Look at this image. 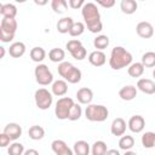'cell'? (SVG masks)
<instances>
[{
  "instance_id": "cell-1",
  "label": "cell",
  "mask_w": 155,
  "mask_h": 155,
  "mask_svg": "<svg viewBox=\"0 0 155 155\" xmlns=\"http://www.w3.org/2000/svg\"><path fill=\"white\" fill-rule=\"evenodd\" d=\"M81 15H82L85 25L91 33L97 34L102 31L103 24L101 21V13L94 2H85V5L81 8Z\"/></svg>"
},
{
  "instance_id": "cell-2",
  "label": "cell",
  "mask_w": 155,
  "mask_h": 155,
  "mask_svg": "<svg viewBox=\"0 0 155 155\" xmlns=\"http://www.w3.org/2000/svg\"><path fill=\"white\" fill-rule=\"evenodd\" d=\"M132 54L122 46H115L109 57V65L114 70H120L122 68H128L132 64Z\"/></svg>"
},
{
  "instance_id": "cell-3",
  "label": "cell",
  "mask_w": 155,
  "mask_h": 155,
  "mask_svg": "<svg viewBox=\"0 0 155 155\" xmlns=\"http://www.w3.org/2000/svg\"><path fill=\"white\" fill-rule=\"evenodd\" d=\"M57 70H58V74L63 78V80H65L69 84H78L82 78L81 70L67 61L59 63Z\"/></svg>"
},
{
  "instance_id": "cell-4",
  "label": "cell",
  "mask_w": 155,
  "mask_h": 155,
  "mask_svg": "<svg viewBox=\"0 0 155 155\" xmlns=\"http://www.w3.org/2000/svg\"><path fill=\"white\" fill-rule=\"evenodd\" d=\"M109 110L102 104H88L85 109V117L92 122H103L108 119Z\"/></svg>"
},
{
  "instance_id": "cell-5",
  "label": "cell",
  "mask_w": 155,
  "mask_h": 155,
  "mask_svg": "<svg viewBox=\"0 0 155 155\" xmlns=\"http://www.w3.org/2000/svg\"><path fill=\"white\" fill-rule=\"evenodd\" d=\"M17 21L16 18L2 17L0 22V40L2 42H11L17 31Z\"/></svg>"
},
{
  "instance_id": "cell-6",
  "label": "cell",
  "mask_w": 155,
  "mask_h": 155,
  "mask_svg": "<svg viewBox=\"0 0 155 155\" xmlns=\"http://www.w3.org/2000/svg\"><path fill=\"white\" fill-rule=\"evenodd\" d=\"M75 102L70 97H62L56 102L54 115L59 120H67L69 117V113L74 107Z\"/></svg>"
},
{
  "instance_id": "cell-7",
  "label": "cell",
  "mask_w": 155,
  "mask_h": 155,
  "mask_svg": "<svg viewBox=\"0 0 155 155\" xmlns=\"http://www.w3.org/2000/svg\"><path fill=\"white\" fill-rule=\"evenodd\" d=\"M34 101L35 104L39 109L41 110H47L53 102V94L50 92L47 88H38L34 93Z\"/></svg>"
},
{
  "instance_id": "cell-8",
  "label": "cell",
  "mask_w": 155,
  "mask_h": 155,
  "mask_svg": "<svg viewBox=\"0 0 155 155\" xmlns=\"http://www.w3.org/2000/svg\"><path fill=\"white\" fill-rule=\"evenodd\" d=\"M34 75H35L36 82L41 86H47L53 82V74L46 64H42V63L38 64L34 69Z\"/></svg>"
},
{
  "instance_id": "cell-9",
  "label": "cell",
  "mask_w": 155,
  "mask_h": 155,
  "mask_svg": "<svg viewBox=\"0 0 155 155\" xmlns=\"http://www.w3.org/2000/svg\"><path fill=\"white\" fill-rule=\"evenodd\" d=\"M127 127L133 133H140L145 127V120L142 115H133L127 122Z\"/></svg>"
},
{
  "instance_id": "cell-10",
  "label": "cell",
  "mask_w": 155,
  "mask_h": 155,
  "mask_svg": "<svg viewBox=\"0 0 155 155\" xmlns=\"http://www.w3.org/2000/svg\"><path fill=\"white\" fill-rule=\"evenodd\" d=\"M136 31H137L138 36H140L142 39H150L154 35V27L151 23H149L147 21H142L137 24Z\"/></svg>"
},
{
  "instance_id": "cell-11",
  "label": "cell",
  "mask_w": 155,
  "mask_h": 155,
  "mask_svg": "<svg viewBox=\"0 0 155 155\" xmlns=\"http://www.w3.org/2000/svg\"><path fill=\"white\" fill-rule=\"evenodd\" d=\"M51 149L56 155H74V151L62 139H54L51 143Z\"/></svg>"
},
{
  "instance_id": "cell-12",
  "label": "cell",
  "mask_w": 155,
  "mask_h": 155,
  "mask_svg": "<svg viewBox=\"0 0 155 155\" xmlns=\"http://www.w3.org/2000/svg\"><path fill=\"white\" fill-rule=\"evenodd\" d=\"M126 121L122 119V117H116L111 121V125H110V132L113 136H116V137H122L126 132Z\"/></svg>"
},
{
  "instance_id": "cell-13",
  "label": "cell",
  "mask_w": 155,
  "mask_h": 155,
  "mask_svg": "<svg viewBox=\"0 0 155 155\" xmlns=\"http://www.w3.org/2000/svg\"><path fill=\"white\" fill-rule=\"evenodd\" d=\"M51 92L53 96L63 97L68 92V82L63 79H58V80L53 81L52 86H51Z\"/></svg>"
},
{
  "instance_id": "cell-14",
  "label": "cell",
  "mask_w": 155,
  "mask_h": 155,
  "mask_svg": "<svg viewBox=\"0 0 155 155\" xmlns=\"http://www.w3.org/2000/svg\"><path fill=\"white\" fill-rule=\"evenodd\" d=\"M2 132L7 134L11 138V140H17L22 136V127L16 122H10L4 127Z\"/></svg>"
},
{
  "instance_id": "cell-15",
  "label": "cell",
  "mask_w": 155,
  "mask_h": 155,
  "mask_svg": "<svg viewBox=\"0 0 155 155\" xmlns=\"http://www.w3.org/2000/svg\"><path fill=\"white\" fill-rule=\"evenodd\" d=\"M137 90L145 94H154L155 93V82L150 79H139L137 81Z\"/></svg>"
},
{
  "instance_id": "cell-16",
  "label": "cell",
  "mask_w": 155,
  "mask_h": 155,
  "mask_svg": "<svg viewBox=\"0 0 155 155\" xmlns=\"http://www.w3.org/2000/svg\"><path fill=\"white\" fill-rule=\"evenodd\" d=\"M88 62L93 67H102L107 62V56H105V53L103 51L94 50L88 54Z\"/></svg>"
},
{
  "instance_id": "cell-17",
  "label": "cell",
  "mask_w": 155,
  "mask_h": 155,
  "mask_svg": "<svg viewBox=\"0 0 155 155\" xmlns=\"http://www.w3.org/2000/svg\"><path fill=\"white\" fill-rule=\"evenodd\" d=\"M76 99L80 104H91L93 99V92L88 87H81L76 92Z\"/></svg>"
},
{
  "instance_id": "cell-18",
  "label": "cell",
  "mask_w": 155,
  "mask_h": 155,
  "mask_svg": "<svg viewBox=\"0 0 155 155\" xmlns=\"http://www.w3.org/2000/svg\"><path fill=\"white\" fill-rule=\"evenodd\" d=\"M119 97L126 102L134 99L137 97V87L133 85H126V86L121 87L119 91Z\"/></svg>"
},
{
  "instance_id": "cell-19",
  "label": "cell",
  "mask_w": 155,
  "mask_h": 155,
  "mask_svg": "<svg viewBox=\"0 0 155 155\" xmlns=\"http://www.w3.org/2000/svg\"><path fill=\"white\" fill-rule=\"evenodd\" d=\"M8 53L13 58H19L25 53V44L22 41L12 42L8 47Z\"/></svg>"
},
{
  "instance_id": "cell-20",
  "label": "cell",
  "mask_w": 155,
  "mask_h": 155,
  "mask_svg": "<svg viewBox=\"0 0 155 155\" xmlns=\"http://www.w3.org/2000/svg\"><path fill=\"white\" fill-rule=\"evenodd\" d=\"M73 151H74V155H88L91 151V148L86 140L81 139V140H78L74 143Z\"/></svg>"
},
{
  "instance_id": "cell-21",
  "label": "cell",
  "mask_w": 155,
  "mask_h": 155,
  "mask_svg": "<svg viewBox=\"0 0 155 155\" xmlns=\"http://www.w3.org/2000/svg\"><path fill=\"white\" fill-rule=\"evenodd\" d=\"M73 23H74V21H73L71 17H63V18H61V19L57 22V25H56V27H57V31L61 33V34H67V33H69V30H70Z\"/></svg>"
},
{
  "instance_id": "cell-22",
  "label": "cell",
  "mask_w": 155,
  "mask_h": 155,
  "mask_svg": "<svg viewBox=\"0 0 155 155\" xmlns=\"http://www.w3.org/2000/svg\"><path fill=\"white\" fill-rule=\"evenodd\" d=\"M0 15L7 18H16L17 16V7L13 4H1L0 5Z\"/></svg>"
},
{
  "instance_id": "cell-23",
  "label": "cell",
  "mask_w": 155,
  "mask_h": 155,
  "mask_svg": "<svg viewBox=\"0 0 155 155\" xmlns=\"http://www.w3.org/2000/svg\"><path fill=\"white\" fill-rule=\"evenodd\" d=\"M65 58V51L59 47H54L48 52V59L53 63H62Z\"/></svg>"
},
{
  "instance_id": "cell-24",
  "label": "cell",
  "mask_w": 155,
  "mask_h": 155,
  "mask_svg": "<svg viewBox=\"0 0 155 155\" xmlns=\"http://www.w3.org/2000/svg\"><path fill=\"white\" fill-rule=\"evenodd\" d=\"M120 8H121V11H122L124 13H126V15H132V13H134V12L137 11L138 4H137V1H134V0H122V1L120 2Z\"/></svg>"
},
{
  "instance_id": "cell-25",
  "label": "cell",
  "mask_w": 155,
  "mask_h": 155,
  "mask_svg": "<svg viewBox=\"0 0 155 155\" xmlns=\"http://www.w3.org/2000/svg\"><path fill=\"white\" fill-rule=\"evenodd\" d=\"M140 142H142V145L145 149H153V148H155V132L148 131V132L143 133V136L140 138Z\"/></svg>"
},
{
  "instance_id": "cell-26",
  "label": "cell",
  "mask_w": 155,
  "mask_h": 155,
  "mask_svg": "<svg viewBox=\"0 0 155 155\" xmlns=\"http://www.w3.org/2000/svg\"><path fill=\"white\" fill-rule=\"evenodd\" d=\"M30 58L33 62H36L40 64L46 58V51L40 46H35L30 50Z\"/></svg>"
},
{
  "instance_id": "cell-27",
  "label": "cell",
  "mask_w": 155,
  "mask_h": 155,
  "mask_svg": "<svg viewBox=\"0 0 155 155\" xmlns=\"http://www.w3.org/2000/svg\"><path fill=\"white\" fill-rule=\"evenodd\" d=\"M144 68H145V67H144L140 62H134V63H132V64L127 68V73H128V75H130L131 78H139V76L143 75Z\"/></svg>"
},
{
  "instance_id": "cell-28",
  "label": "cell",
  "mask_w": 155,
  "mask_h": 155,
  "mask_svg": "<svg viewBox=\"0 0 155 155\" xmlns=\"http://www.w3.org/2000/svg\"><path fill=\"white\" fill-rule=\"evenodd\" d=\"M28 136L33 140H40L45 137V130L39 125H34L28 130Z\"/></svg>"
},
{
  "instance_id": "cell-29",
  "label": "cell",
  "mask_w": 155,
  "mask_h": 155,
  "mask_svg": "<svg viewBox=\"0 0 155 155\" xmlns=\"http://www.w3.org/2000/svg\"><path fill=\"white\" fill-rule=\"evenodd\" d=\"M134 147V138L132 136H128V134H124L122 137H120L119 139V148L121 150H131L132 148Z\"/></svg>"
},
{
  "instance_id": "cell-30",
  "label": "cell",
  "mask_w": 155,
  "mask_h": 155,
  "mask_svg": "<svg viewBox=\"0 0 155 155\" xmlns=\"http://www.w3.org/2000/svg\"><path fill=\"white\" fill-rule=\"evenodd\" d=\"M108 147L107 143L103 140H96L91 147V154L92 155H107Z\"/></svg>"
},
{
  "instance_id": "cell-31",
  "label": "cell",
  "mask_w": 155,
  "mask_h": 155,
  "mask_svg": "<svg viewBox=\"0 0 155 155\" xmlns=\"http://www.w3.org/2000/svg\"><path fill=\"white\" fill-rule=\"evenodd\" d=\"M93 46L94 48H97L98 51H103L104 48H107L109 46V38L107 35H97L94 39H93Z\"/></svg>"
},
{
  "instance_id": "cell-32",
  "label": "cell",
  "mask_w": 155,
  "mask_h": 155,
  "mask_svg": "<svg viewBox=\"0 0 155 155\" xmlns=\"http://www.w3.org/2000/svg\"><path fill=\"white\" fill-rule=\"evenodd\" d=\"M140 63L145 68H154L155 67V52L154 51H148V52L143 53Z\"/></svg>"
},
{
  "instance_id": "cell-33",
  "label": "cell",
  "mask_w": 155,
  "mask_h": 155,
  "mask_svg": "<svg viewBox=\"0 0 155 155\" xmlns=\"http://www.w3.org/2000/svg\"><path fill=\"white\" fill-rule=\"evenodd\" d=\"M51 7H52V10H53L56 13L62 15V13H64V12L67 11V8H68V2H67L65 0H52Z\"/></svg>"
},
{
  "instance_id": "cell-34",
  "label": "cell",
  "mask_w": 155,
  "mask_h": 155,
  "mask_svg": "<svg viewBox=\"0 0 155 155\" xmlns=\"http://www.w3.org/2000/svg\"><path fill=\"white\" fill-rule=\"evenodd\" d=\"M85 28H86V25L84 22H79V21L74 22L69 30V35L70 36H80L85 31Z\"/></svg>"
},
{
  "instance_id": "cell-35",
  "label": "cell",
  "mask_w": 155,
  "mask_h": 155,
  "mask_svg": "<svg viewBox=\"0 0 155 155\" xmlns=\"http://www.w3.org/2000/svg\"><path fill=\"white\" fill-rule=\"evenodd\" d=\"M24 145L22 143L18 142H13L12 144H10V147L7 148V153L8 155H23L24 154Z\"/></svg>"
},
{
  "instance_id": "cell-36",
  "label": "cell",
  "mask_w": 155,
  "mask_h": 155,
  "mask_svg": "<svg viewBox=\"0 0 155 155\" xmlns=\"http://www.w3.org/2000/svg\"><path fill=\"white\" fill-rule=\"evenodd\" d=\"M81 115H82V108H81L80 103H75L74 107L71 108L70 113H69L68 120H70V121H76V120H79V119L81 117Z\"/></svg>"
},
{
  "instance_id": "cell-37",
  "label": "cell",
  "mask_w": 155,
  "mask_h": 155,
  "mask_svg": "<svg viewBox=\"0 0 155 155\" xmlns=\"http://www.w3.org/2000/svg\"><path fill=\"white\" fill-rule=\"evenodd\" d=\"M69 53L71 54V57H73L74 59H76V61H82L84 58H86L87 51H86V48H85L84 45H82V46H79L78 48L73 50V51L69 52Z\"/></svg>"
},
{
  "instance_id": "cell-38",
  "label": "cell",
  "mask_w": 155,
  "mask_h": 155,
  "mask_svg": "<svg viewBox=\"0 0 155 155\" xmlns=\"http://www.w3.org/2000/svg\"><path fill=\"white\" fill-rule=\"evenodd\" d=\"M84 5H85V1L84 0H69L68 1V6H70L73 10L82 8Z\"/></svg>"
},
{
  "instance_id": "cell-39",
  "label": "cell",
  "mask_w": 155,
  "mask_h": 155,
  "mask_svg": "<svg viewBox=\"0 0 155 155\" xmlns=\"http://www.w3.org/2000/svg\"><path fill=\"white\" fill-rule=\"evenodd\" d=\"M10 142H11V138L5 134L4 132L0 134V147L1 148H6V147H10Z\"/></svg>"
},
{
  "instance_id": "cell-40",
  "label": "cell",
  "mask_w": 155,
  "mask_h": 155,
  "mask_svg": "<svg viewBox=\"0 0 155 155\" xmlns=\"http://www.w3.org/2000/svg\"><path fill=\"white\" fill-rule=\"evenodd\" d=\"M97 5H101L105 8H110L115 5V0H97Z\"/></svg>"
},
{
  "instance_id": "cell-41",
  "label": "cell",
  "mask_w": 155,
  "mask_h": 155,
  "mask_svg": "<svg viewBox=\"0 0 155 155\" xmlns=\"http://www.w3.org/2000/svg\"><path fill=\"white\" fill-rule=\"evenodd\" d=\"M23 155H39V151H38L36 149L30 148V149H27V150L24 151V154H23Z\"/></svg>"
},
{
  "instance_id": "cell-42",
  "label": "cell",
  "mask_w": 155,
  "mask_h": 155,
  "mask_svg": "<svg viewBox=\"0 0 155 155\" xmlns=\"http://www.w3.org/2000/svg\"><path fill=\"white\" fill-rule=\"evenodd\" d=\"M107 155H120V153H119V150H116V149H108Z\"/></svg>"
},
{
  "instance_id": "cell-43",
  "label": "cell",
  "mask_w": 155,
  "mask_h": 155,
  "mask_svg": "<svg viewBox=\"0 0 155 155\" xmlns=\"http://www.w3.org/2000/svg\"><path fill=\"white\" fill-rule=\"evenodd\" d=\"M0 58H4V56H5V47L4 46H0Z\"/></svg>"
},
{
  "instance_id": "cell-44",
  "label": "cell",
  "mask_w": 155,
  "mask_h": 155,
  "mask_svg": "<svg viewBox=\"0 0 155 155\" xmlns=\"http://www.w3.org/2000/svg\"><path fill=\"white\" fill-rule=\"evenodd\" d=\"M124 155H137V153L136 151H132V150H127V151H125Z\"/></svg>"
},
{
  "instance_id": "cell-45",
  "label": "cell",
  "mask_w": 155,
  "mask_h": 155,
  "mask_svg": "<svg viewBox=\"0 0 155 155\" xmlns=\"http://www.w3.org/2000/svg\"><path fill=\"white\" fill-rule=\"evenodd\" d=\"M34 2H35L36 5H45V4H47V1H36V0H35Z\"/></svg>"
},
{
  "instance_id": "cell-46",
  "label": "cell",
  "mask_w": 155,
  "mask_h": 155,
  "mask_svg": "<svg viewBox=\"0 0 155 155\" xmlns=\"http://www.w3.org/2000/svg\"><path fill=\"white\" fill-rule=\"evenodd\" d=\"M153 76H154V79H155V68H154V70H153Z\"/></svg>"
}]
</instances>
